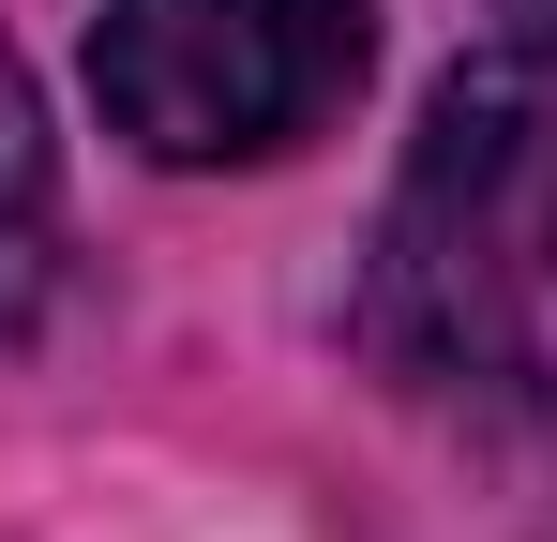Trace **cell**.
<instances>
[{
  "instance_id": "cell-2",
  "label": "cell",
  "mask_w": 557,
  "mask_h": 542,
  "mask_svg": "<svg viewBox=\"0 0 557 542\" xmlns=\"http://www.w3.org/2000/svg\"><path fill=\"white\" fill-rule=\"evenodd\" d=\"M362 0H106L91 15L106 136H136L151 167H272L362 90Z\"/></svg>"
},
{
  "instance_id": "cell-3",
  "label": "cell",
  "mask_w": 557,
  "mask_h": 542,
  "mask_svg": "<svg viewBox=\"0 0 557 542\" xmlns=\"http://www.w3.org/2000/svg\"><path fill=\"white\" fill-rule=\"evenodd\" d=\"M46 106H30V76H15V46H0V332L46 301Z\"/></svg>"
},
{
  "instance_id": "cell-4",
  "label": "cell",
  "mask_w": 557,
  "mask_h": 542,
  "mask_svg": "<svg viewBox=\"0 0 557 542\" xmlns=\"http://www.w3.org/2000/svg\"><path fill=\"white\" fill-rule=\"evenodd\" d=\"M497 30H512V46H543V61H557V0H497Z\"/></svg>"
},
{
  "instance_id": "cell-1",
  "label": "cell",
  "mask_w": 557,
  "mask_h": 542,
  "mask_svg": "<svg viewBox=\"0 0 557 542\" xmlns=\"http://www.w3.org/2000/svg\"><path fill=\"white\" fill-rule=\"evenodd\" d=\"M557 301V61L543 46H482L437 76L392 211H376V347L407 377H497Z\"/></svg>"
}]
</instances>
